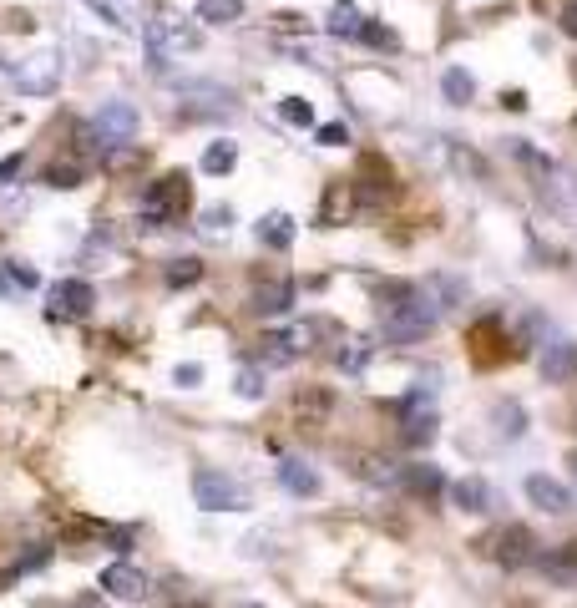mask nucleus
Wrapping results in <instances>:
<instances>
[{"label": "nucleus", "mask_w": 577, "mask_h": 608, "mask_svg": "<svg viewBox=\"0 0 577 608\" xmlns=\"http://www.w3.org/2000/svg\"><path fill=\"white\" fill-rule=\"evenodd\" d=\"M16 87L26 92V97H51L56 87H61V56L56 51H36V56H26V61H16Z\"/></svg>", "instance_id": "nucleus-5"}, {"label": "nucleus", "mask_w": 577, "mask_h": 608, "mask_svg": "<svg viewBox=\"0 0 577 608\" xmlns=\"http://www.w3.org/2000/svg\"><path fill=\"white\" fill-rule=\"evenodd\" d=\"M340 6H350V0H340Z\"/></svg>", "instance_id": "nucleus-48"}, {"label": "nucleus", "mask_w": 577, "mask_h": 608, "mask_svg": "<svg viewBox=\"0 0 577 608\" xmlns=\"http://www.w3.org/2000/svg\"><path fill=\"white\" fill-rule=\"evenodd\" d=\"M441 310L431 304V294L421 284H380V335L390 345H421L431 330H436Z\"/></svg>", "instance_id": "nucleus-1"}, {"label": "nucleus", "mask_w": 577, "mask_h": 608, "mask_svg": "<svg viewBox=\"0 0 577 608\" xmlns=\"http://www.w3.org/2000/svg\"><path fill=\"white\" fill-rule=\"evenodd\" d=\"M360 41L365 46H375V51H395L400 41H395V31L390 26H380V21H360Z\"/></svg>", "instance_id": "nucleus-33"}, {"label": "nucleus", "mask_w": 577, "mask_h": 608, "mask_svg": "<svg viewBox=\"0 0 577 608\" xmlns=\"http://www.w3.org/2000/svg\"><path fill=\"white\" fill-rule=\"evenodd\" d=\"M21 173V158H6V163H0V188H6V178H16Z\"/></svg>", "instance_id": "nucleus-44"}, {"label": "nucleus", "mask_w": 577, "mask_h": 608, "mask_svg": "<svg viewBox=\"0 0 577 608\" xmlns=\"http://www.w3.org/2000/svg\"><path fill=\"white\" fill-rule=\"evenodd\" d=\"M102 168H107V173H127V168H142V147L122 142V147L102 152Z\"/></svg>", "instance_id": "nucleus-32"}, {"label": "nucleus", "mask_w": 577, "mask_h": 608, "mask_svg": "<svg viewBox=\"0 0 577 608\" xmlns=\"http://www.w3.org/2000/svg\"><path fill=\"white\" fill-rule=\"evenodd\" d=\"M11 289H16V279H11L6 269H0V294H11Z\"/></svg>", "instance_id": "nucleus-46"}, {"label": "nucleus", "mask_w": 577, "mask_h": 608, "mask_svg": "<svg viewBox=\"0 0 577 608\" xmlns=\"http://www.w3.org/2000/svg\"><path fill=\"white\" fill-rule=\"evenodd\" d=\"M466 345H471L476 365H497V360H507V330H502V320H476L471 335H466Z\"/></svg>", "instance_id": "nucleus-10"}, {"label": "nucleus", "mask_w": 577, "mask_h": 608, "mask_svg": "<svg viewBox=\"0 0 577 608\" xmlns=\"http://www.w3.org/2000/svg\"><path fill=\"white\" fill-rule=\"evenodd\" d=\"M102 588H107L112 598H142V593H147V573L132 568V563H112V568L102 573Z\"/></svg>", "instance_id": "nucleus-17"}, {"label": "nucleus", "mask_w": 577, "mask_h": 608, "mask_svg": "<svg viewBox=\"0 0 577 608\" xmlns=\"http://www.w3.org/2000/svg\"><path fill=\"white\" fill-rule=\"evenodd\" d=\"M178 97H183V117H228L233 112V92L213 87V82H188V87H178Z\"/></svg>", "instance_id": "nucleus-7"}, {"label": "nucleus", "mask_w": 577, "mask_h": 608, "mask_svg": "<svg viewBox=\"0 0 577 608\" xmlns=\"http://www.w3.org/2000/svg\"><path fill=\"white\" fill-rule=\"evenodd\" d=\"M527 497H532V507H542V512H567V507H572V492H567L557 477H542V472L527 477Z\"/></svg>", "instance_id": "nucleus-15"}, {"label": "nucleus", "mask_w": 577, "mask_h": 608, "mask_svg": "<svg viewBox=\"0 0 577 608\" xmlns=\"http://www.w3.org/2000/svg\"><path fill=\"white\" fill-rule=\"evenodd\" d=\"M142 41H147V51H152L157 61H168V56L198 51V46H203V31L188 26V21H178V16H152V21L142 26Z\"/></svg>", "instance_id": "nucleus-4"}, {"label": "nucleus", "mask_w": 577, "mask_h": 608, "mask_svg": "<svg viewBox=\"0 0 577 608\" xmlns=\"http://www.w3.org/2000/svg\"><path fill=\"white\" fill-rule=\"evenodd\" d=\"M233 163H238V147L233 142H213L208 152H203V173H233Z\"/></svg>", "instance_id": "nucleus-30"}, {"label": "nucleus", "mask_w": 577, "mask_h": 608, "mask_svg": "<svg viewBox=\"0 0 577 608\" xmlns=\"http://www.w3.org/2000/svg\"><path fill=\"white\" fill-rule=\"evenodd\" d=\"M279 117L294 122V127H309V122H314V107H309L304 97H284V102H279Z\"/></svg>", "instance_id": "nucleus-35"}, {"label": "nucleus", "mask_w": 577, "mask_h": 608, "mask_svg": "<svg viewBox=\"0 0 577 608\" xmlns=\"http://www.w3.org/2000/svg\"><path fill=\"white\" fill-rule=\"evenodd\" d=\"M441 92H446V102H451V107H466V102L476 97V82H471V71L451 66V71L441 76Z\"/></svg>", "instance_id": "nucleus-26"}, {"label": "nucleus", "mask_w": 577, "mask_h": 608, "mask_svg": "<svg viewBox=\"0 0 577 608\" xmlns=\"http://www.w3.org/2000/svg\"><path fill=\"white\" fill-rule=\"evenodd\" d=\"M451 502H456L461 512H491V507H497V497H491V487H486L481 477H461V482L451 487Z\"/></svg>", "instance_id": "nucleus-22"}, {"label": "nucleus", "mask_w": 577, "mask_h": 608, "mask_svg": "<svg viewBox=\"0 0 577 608\" xmlns=\"http://www.w3.org/2000/svg\"><path fill=\"white\" fill-rule=\"evenodd\" d=\"M41 563H51V548H31L26 558H16V563H11V578H16V573H31V568H41Z\"/></svg>", "instance_id": "nucleus-41"}, {"label": "nucleus", "mask_w": 577, "mask_h": 608, "mask_svg": "<svg viewBox=\"0 0 577 608\" xmlns=\"http://www.w3.org/2000/svg\"><path fill=\"white\" fill-rule=\"evenodd\" d=\"M329 411H335V396H329L324 386H304V391L294 396V416H299L304 426H324Z\"/></svg>", "instance_id": "nucleus-19"}, {"label": "nucleus", "mask_w": 577, "mask_h": 608, "mask_svg": "<svg viewBox=\"0 0 577 608\" xmlns=\"http://www.w3.org/2000/svg\"><path fill=\"white\" fill-rule=\"evenodd\" d=\"M350 188H355V198H365L370 208H375V203H385V198L395 193V183H390V168L375 158V152H365V158H360V173L350 178Z\"/></svg>", "instance_id": "nucleus-9"}, {"label": "nucleus", "mask_w": 577, "mask_h": 608, "mask_svg": "<svg viewBox=\"0 0 577 608\" xmlns=\"http://www.w3.org/2000/svg\"><path fill=\"white\" fill-rule=\"evenodd\" d=\"M259 244L274 249V254H284V249L294 244V218H289V213H264V218H259Z\"/></svg>", "instance_id": "nucleus-24"}, {"label": "nucleus", "mask_w": 577, "mask_h": 608, "mask_svg": "<svg viewBox=\"0 0 577 608\" xmlns=\"http://www.w3.org/2000/svg\"><path fill=\"white\" fill-rule=\"evenodd\" d=\"M497 563H507V568L537 563V538H532L527 527H502L497 532Z\"/></svg>", "instance_id": "nucleus-11"}, {"label": "nucleus", "mask_w": 577, "mask_h": 608, "mask_svg": "<svg viewBox=\"0 0 577 608\" xmlns=\"http://www.w3.org/2000/svg\"><path fill=\"white\" fill-rule=\"evenodd\" d=\"M254 310L259 315H289L294 310V279H264L254 289Z\"/></svg>", "instance_id": "nucleus-16"}, {"label": "nucleus", "mask_w": 577, "mask_h": 608, "mask_svg": "<svg viewBox=\"0 0 577 608\" xmlns=\"http://www.w3.org/2000/svg\"><path fill=\"white\" fill-rule=\"evenodd\" d=\"M228 223H233V213H228V208H208L198 228H203L208 239H218V234H228Z\"/></svg>", "instance_id": "nucleus-39"}, {"label": "nucleus", "mask_w": 577, "mask_h": 608, "mask_svg": "<svg viewBox=\"0 0 577 608\" xmlns=\"http://www.w3.org/2000/svg\"><path fill=\"white\" fill-rule=\"evenodd\" d=\"M264 391H269L264 375H259L254 365H243V370H238V396H243V401H264Z\"/></svg>", "instance_id": "nucleus-34"}, {"label": "nucleus", "mask_w": 577, "mask_h": 608, "mask_svg": "<svg viewBox=\"0 0 577 608\" xmlns=\"http://www.w3.org/2000/svg\"><path fill=\"white\" fill-rule=\"evenodd\" d=\"M41 178H46V188H81L87 183V152H66V158H56Z\"/></svg>", "instance_id": "nucleus-20"}, {"label": "nucleus", "mask_w": 577, "mask_h": 608, "mask_svg": "<svg viewBox=\"0 0 577 608\" xmlns=\"http://www.w3.org/2000/svg\"><path fill=\"white\" fill-rule=\"evenodd\" d=\"M421 289L431 294V304H436V310H456V304L466 299V284H461V279H451V274H431Z\"/></svg>", "instance_id": "nucleus-25"}, {"label": "nucleus", "mask_w": 577, "mask_h": 608, "mask_svg": "<svg viewBox=\"0 0 577 608\" xmlns=\"http://www.w3.org/2000/svg\"><path fill=\"white\" fill-rule=\"evenodd\" d=\"M572 477H577V451H572Z\"/></svg>", "instance_id": "nucleus-47"}, {"label": "nucleus", "mask_w": 577, "mask_h": 608, "mask_svg": "<svg viewBox=\"0 0 577 608\" xmlns=\"http://www.w3.org/2000/svg\"><path fill=\"white\" fill-rule=\"evenodd\" d=\"M502 102H507L512 112H522V107H527V92H502Z\"/></svg>", "instance_id": "nucleus-45"}, {"label": "nucleus", "mask_w": 577, "mask_h": 608, "mask_svg": "<svg viewBox=\"0 0 577 608\" xmlns=\"http://www.w3.org/2000/svg\"><path fill=\"white\" fill-rule=\"evenodd\" d=\"M137 127H142V117H137V107H132V102H102V112H97V122H92V132H97L102 152H107V147L132 142V137H137Z\"/></svg>", "instance_id": "nucleus-6"}, {"label": "nucleus", "mask_w": 577, "mask_h": 608, "mask_svg": "<svg viewBox=\"0 0 577 608\" xmlns=\"http://www.w3.org/2000/svg\"><path fill=\"white\" fill-rule=\"evenodd\" d=\"M198 16L213 26H233L243 16V0H198Z\"/></svg>", "instance_id": "nucleus-28"}, {"label": "nucleus", "mask_w": 577, "mask_h": 608, "mask_svg": "<svg viewBox=\"0 0 577 608\" xmlns=\"http://www.w3.org/2000/svg\"><path fill=\"white\" fill-rule=\"evenodd\" d=\"M193 502L203 512H243L249 507V487L228 472H218V467H198L193 472Z\"/></svg>", "instance_id": "nucleus-3"}, {"label": "nucleus", "mask_w": 577, "mask_h": 608, "mask_svg": "<svg viewBox=\"0 0 577 608\" xmlns=\"http://www.w3.org/2000/svg\"><path fill=\"white\" fill-rule=\"evenodd\" d=\"M405 446H431V436H436V416L431 411H416V416H405Z\"/></svg>", "instance_id": "nucleus-29"}, {"label": "nucleus", "mask_w": 577, "mask_h": 608, "mask_svg": "<svg viewBox=\"0 0 577 608\" xmlns=\"http://www.w3.org/2000/svg\"><path fill=\"white\" fill-rule=\"evenodd\" d=\"M537 568H542L557 588H577V543H562V548L537 553Z\"/></svg>", "instance_id": "nucleus-13"}, {"label": "nucleus", "mask_w": 577, "mask_h": 608, "mask_svg": "<svg viewBox=\"0 0 577 608\" xmlns=\"http://www.w3.org/2000/svg\"><path fill=\"white\" fill-rule=\"evenodd\" d=\"M542 380L547 386H567V380H577V345L572 340H552L542 350Z\"/></svg>", "instance_id": "nucleus-12"}, {"label": "nucleus", "mask_w": 577, "mask_h": 608, "mask_svg": "<svg viewBox=\"0 0 577 608\" xmlns=\"http://www.w3.org/2000/svg\"><path fill=\"white\" fill-rule=\"evenodd\" d=\"M92 304H97V294H92L87 279H56V284H51V315L87 320V315H92Z\"/></svg>", "instance_id": "nucleus-8"}, {"label": "nucleus", "mask_w": 577, "mask_h": 608, "mask_svg": "<svg viewBox=\"0 0 577 608\" xmlns=\"http://www.w3.org/2000/svg\"><path fill=\"white\" fill-rule=\"evenodd\" d=\"M335 360H340V370H350V375H360V370L370 365V345H360V340H350V345H345V350H340Z\"/></svg>", "instance_id": "nucleus-37"}, {"label": "nucleus", "mask_w": 577, "mask_h": 608, "mask_svg": "<svg viewBox=\"0 0 577 608\" xmlns=\"http://www.w3.org/2000/svg\"><path fill=\"white\" fill-rule=\"evenodd\" d=\"M319 142H324V147H345V142H350V127H345V122H324V127H319Z\"/></svg>", "instance_id": "nucleus-40"}, {"label": "nucleus", "mask_w": 577, "mask_h": 608, "mask_svg": "<svg viewBox=\"0 0 577 608\" xmlns=\"http://www.w3.org/2000/svg\"><path fill=\"white\" fill-rule=\"evenodd\" d=\"M360 21L365 16H355L350 6H340L335 16H329V36H360Z\"/></svg>", "instance_id": "nucleus-38"}, {"label": "nucleus", "mask_w": 577, "mask_h": 608, "mask_svg": "<svg viewBox=\"0 0 577 608\" xmlns=\"http://www.w3.org/2000/svg\"><path fill=\"white\" fill-rule=\"evenodd\" d=\"M173 380H178V386H198V380H203V365H178Z\"/></svg>", "instance_id": "nucleus-42"}, {"label": "nucleus", "mask_w": 577, "mask_h": 608, "mask_svg": "<svg viewBox=\"0 0 577 608\" xmlns=\"http://www.w3.org/2000/svg\"><path fill=\"white\" fill-rule=\"evenodd\" d=\"M279 482H284V492H294V497H314V492H319V472L304 462V456H284V462H279Z\"/></svg>", "instance_id": "nucleus-18"}, {"label": "nucleus", "mask_w": 577, "mask_h": 608, "mask_svg": "<svg viewBox=\"0 0 577 608\" xmlns=\"http://www.w3.org/2000/svg\"><path fill=\"white\" fill-rule=\"evenodd\" d=\"M491 421H497V431H502L507 441H517V436L527 431V411H522L517 401H497V411H491Z\"/></svg>", "instance_id": "nucleus-27"}, {"label": "nucleus", "mask_w": 577, "mask_h": 608, "mask_svg": "<svg viewBox=\"0 0 577 608\" xmlns=\"http://www.w3.org/2000/svg\"><path fill=\"white\" fill-rule=\"evenodd\" d=\"M294 355H299L294 335H264V350H259V360H269V365H289Z\"/></svg>", "instance_id": "nucleus-31"}, {"label": "nucleus", "mask_w": 577, "mask_h": 608, "mask_svg": "<svg viewBox=\"0 0 577 608\" xmlns=\"http://www.w3.org/2000/svg\"><path fill=\"white\" fill-rule=\"evenodd\" d=\"M562 31H567V36H577V0H572V6L562 11Z\"/></svg>", "instance_id": "nucleus-43"}, {"label": "nucleus", "mask_w": 577, "mask_h": 608, "mask_svg": "<svg viewBox=\"0 0 577 608\" xmlns=\"http://www.w3.org/2000/svg\"><path fill=\"white\" fill-rule=\"evenodd\" d=\"M198 279H203V264H198V259H173V269H168V284H173V289L198 284Z\"/></svg>", "instance_id": "nucleus-36"}, {"label": "nucleus", "mask_w": 577, "mask_h": 608, "mask_svg": "<svg viewBox=\"0 0 577 608\" xmlns=\"http://www.w3.org/2000/svg\"><path fill=\"white\" fill-rule=\"evenodd\" d=\"M92 6L117 26H147L152 21V0H92Z\"/></svg>", "instance_id": "nucleus-21"}, {"label": "nucleus", "mask_w": 577, "mask_h": 608, "mask_svg": "<svg viewBox=\"0 0 577 608\" xmlns=\"http://www.w3.org/2000/svg\"><path fill=\"white\" fill-rule=\"evenodd\" d=\"M350 208H355V188H350V178H335V183L324 188V203H319V228L345 223Z\"/></svg>", "instance_id": "nucleus-14"}, {"label": "nucleus", "mask_w": 577, "mask_h": 608, "mask_svg": "<svg viewBox=\"0 0 577 608\" xmlns=\"http://www.w3.org/2000/svg\"><path fill=\"white\" fill-rule=\"evenodd\" d=\"M400 482L410 487V492H416V497H441L446 492V477H441V467H431V462H416V467H405L400 472Z\"/></svg>", "instance_id": "nucleus-23"}, {"label": "nucleus", "mask_w": 577, "mask_h": 608, "mask_svg": "<svg viewBox=\"0 0 577 608\" xmlns=\"http://www.w3.org/2000/svg\"><path fill=\"white\" fill-rule=\"evenodd\" d=\"M188 203H193L188 173H183V168H178V173H162V178H152L147 193H142V223H152V228L178 223V218L188 213Z\"/></svg>", "instance_id": "nucleus-2"}]
</instances>
